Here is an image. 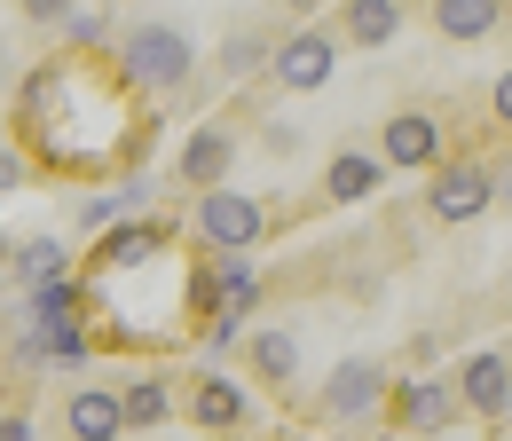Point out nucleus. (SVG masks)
<instances>
[{
	"mask_svg": "<svg viewBox=\"0 0 512 441\" xmlns=\"http://www.w3.org/2000/svg\"><path fill=\"white\" fill-rule=\"evenodd\" d=\"M190 71H197V48L174 24H127V32H119V79H127V87L174 95V87H190Z\"/></svg>",
	"mask_w": 512,
	"mask_h": 441,
	"instance_id": "f257e3e1",
	"label": "nucleus"
},
{
	"mask_svg": "<svg viewBox=\"0 0 512 441\" xmlns=\"http://www.w3.org/2000/svg\"><path fill=\"white\" fill-rule=\"evenodd\" d=\"M489 205H497V166H481V158H449L442 174L426 182V213L449 221V229L457 221H481Z\"/></svg>",
	"mask_w": 512,
	"mask_h": 441,
	"instance_id": "f03ea898",
	"label": "nucleus"
},
{
	"mask_svg": "<svg viewBox=\"0 0 512 441\" xmlns=\"http://www.w3.org/2000/svg\"><path fill=\"white\" fill-rule=\"evenodd\" d=\"M197 237L213 252H253L268 237V205L245 189H213V197H197Z\"/></svg>",
	"mask_w": 512,
	"mask_h": 441,
	"instance_id": "7ed1b4c3",
	"label": "nucleus"
},
{
	"mask_svg": "<svg viewBox=\"0 0 512 441\" xmlns=\"http://www.w3.org/2000/svg\"><path fill=\"white\" fill-rule=\"evenodd\" d=\"M379 402H394V386H386V363H371V355H347L323 378V418L331 426H363Z\"/></svg>",
	"mask_w": 512,
	"mask_h": 441,
	"instance_id": "20e7f679",
	"label": "nucleus"
},
{
	"mask_svg": "<svg viewBox=\"0 0 512 441\" xmlns=\"http://www.w3.org/2000/svg\"><path fill=\"white\" fill-rule=\"evenodd\" d=\"M457 410H465V394H457V378H442V371H418V378L394 386V418H402L410 434H449Z\"/></svg>",
	"mask_w": 512,
	"mask_h": 441,
	"instance_id": "39448f33",
	"label": "nucleus"
},
{
	"mask_svg": "<svg viewBox=\"0 0 512 441\" xmlns=\"http://www.w3.org/2000/svg\"><path fill=\"white\" fill-rule=\"evenodd\" d=\"M331 63H339V32L300 24V32H284V48H276V79H284L292 95H308V87L331 79Z\"/></svg>",
	"mask_w": 512,
	"mask_h": 441,
	"instance_id": "423d86ee",
	"label": "nucleus"
},
{
	"mask_svg": "<svg viewBox=\"0 0 512 441\" xmlns=\"http://www.w3.org/2000/svg\"><path fill=\"white\" fill-rule=\"evenodd\" d=\"M379 158L386 166H434L442 174V119L434 111H394V119L379 126Z\"/></svg>",
	"mask_w": 512,
	"mask_h": 441,
	"instance_id": "0eeeda50",
	"label": "nucleus"
},
{
	"mask_svg": "<svg viewBox=\"0 0 512 441\" xmlns=\"http://www.w3.org/2000/svg\"><path fill=\"white\" fill-rule=\"evenodd\" d=\"M64 434L71 441H119L134 434L127 426V386H79L64 402Z\"/></svg>",
	"mask_w": 512,
	"mask_h": 441,
	"instance_id": "6e6552de",
	"label": "nucleus"
},
{
	"mask_svg": "<svg viewBox=\"0 0 512 441\" xmlns=\"http://www.w3.org/2000/svg\"><path fill=\"white\" fill-rule=\"evenodd\" d=\"M229 166H237V134H229L221 119L197 126L190 142H182V158H174V174H182L190 189H205V197H213V189H229Z\"/></svg>",
	"mask_w": 512,
	"mask_h": 441,
	"instance_id": "1a4fd4ad",
	"label": "nucleus"
},
{
	"mask_svg": "<svg viewBox=\"0 0 512 441\" xmlns=\"http://www.w3.org/2000/svg\"><path fill=\"white\" fill-rule=\"evenodd\" d=\"M457 394H465L473 418H497L512 402V363L505 355H465V363H457Z\"/></svg>",
	"mask_w": 512,
	"mask_h": 441,
	"instance_id": "9d476101",
	"label": "nucleus"
},
{
	"mask_svg": "<svg viewBox=\"0 0 512 441\" xmlns=\"http://www.w3.org/2000/svg\"><path fill=\"white\" fill-rule=\"evenodd\" d=\"M190 418L205 426V434H229V426H245V386H237L229 371L190 378Z\"/></svg>",
	"mask_w": 512,
	"mask_h": 441,
	"instance_id": "9b49d317",
	"label": "nucleus"
},
{
	"mask_svg": "<svg viewBox=\"0 0 512 441\" xmlns=\"http://www.w3.org/2000/svg\"><path fill=\"white\" fill-rule=\"evenodd\" d=\"M8 284H16V292L71 284L64 276V245H56V237H16V245H8Z\"/></svg>",
	"mask_w": 512,
	"mask_h": 441,
	"instance_id": "f8f14e48",
	"label": "nucleus"
},
{
	"mask_svg": "<svg viewBox=\"0 0 512 441\" xmlns=\"http://www.w3.org/2000/svg\"><path fill=\"white\" fill-rule=\"evenodd\" d=\"M166 418H174V378L166 371H134L127 378V426L134 434H158Z\"/></svg>",
	"mask_w": 512,
	"mask_h": 441,
	"instance_id": "ddd939ff",
	"label": "nucleus"
},
{
	"mask_svg": "<svg viewBox=\"0 0 512 441\" xmlns=\"http://www.w3.org/2000/svg\"><path fill=\"white\" fill-rule=\"evenodd\" d=\"M386 174V158H363V150H339L331 166H323V197H339V205H355V197H371Z\"/></svg>",
	"mask_w": 512,
	"mask_h": 441,
	"instance_id": "4468645a",
	"label": "nucleus"
},
{
	"mask_svg": "<svg viewBox=\"0 0 512 441\" xmlns=\"http://www.w3.org/2000/svg\"><path fill=\"white\" fill-rule=\"evenodd\" d=\"M276 48H284V40H268L260 24L229 32V40H221V79H253V71H276Z\"/></svg>",
	"mask_w": 512,
	"mask_h": 441,
	"instance_id": "2eb2a0df",
	"label": "nucleus"
},
{
	"mask_svg": "<svg viewBox=\"0 0 512 441\" xmlns=\"http://www.w3.org/2000/svg\"><path fill=\"white\" fill-rule=\"evenodd\" d=\"M347 48H386L394 32H402V8L394 0H347Z\"/></svg>",
	"mask_w": 512,
	"mask_h": 441,
	"instance_id": "dca6fc26",
	"label": "nucleus"
},
{
	"mask_svg": "<svg viewBox=\"0 0 512 441\" xmlns=\"http://www.w3.org/2000/svg\"><path fill=\"white\" fill-rule=\"evenodd\" d=\"M434 32L442 40H489L497 32V0H434Z\"/></svg>",
	"mask_w": 512,
	"mask_h": 441,
	"instance_id": "f3484780",
	"label": "nucleus"
},
{
	"mask_svg": "<svg viewBox=\"0 0 512 441\" xmlns=\"http://www.w3.org/2000/svg\"><path fill=\"white\" fill-rule=\"evenodd\" d=\"M253 363H260V378H292L300 371V339H292V331H260Z\"/></svg>",
	"mask_w": 512,
	"mask_h": 441,
	"instance_id": "a211bd4d",
	"label": "nucleus"
},
{
	"mask_svg": "<svg viewBox=\"0 0 512 441\" xmlns=\"http://www.w3.org/2000/svg\"><path fill=\"white\" fill-rule=\"evenodd\" d=\"M158 237H166V229H150V221H134V229H119V237L103 245V260H95V268H134L142 252H158Z\"/></svg>",
	"mask_w": 512,
	"mask_h": 441,
	"instance_id": "6ab92c4d",
	"label": "nucleus"
},
{
	"mask_svg": "<svg viewBox=\"0 0 512 441\" xmlns=\"http://www.w3.org/2000/svg\"><path fill=\"white\" fill-rule=\"evenodd\" d=\"M253 292H260L253 260H237V252H221V308H229V315H245V308H253Z\"/></svg>",
	"mask_w": 512,
	"mask_h": 441,
	"instance_id": "aec40b11",
	"label": "nucleus"
},
{
	"mask_svg": "<svg viewBox=\"0 0 512 441\" xmlns=\"http://www.w3.org/2000/svg\"><path fill=\"white\" fill-rule=\"evenodd\" d=\"M127 197H79V229H111Z\"/></svg>",
	"mask_w": 512,
	"mask_h": 441,
	"instance_id": "412c9836",
	"label": "nucleus"
},
{
	"mask_svg": "<svg viewBox=\"0 0 512 441\" xmlns=\"http://www.w3.org/2000/svg\"><path fill=\"white\" fill-rule=\"evenodd\" d=\"M489 111H497V126H512V63L497 71V87H489Z\"/></svg>",
	"mask_w": 512,
	"mask_h": 441,
	"instance_id": "4be33fe9",
	"label": "nucleus"
},
{
	"mask_svg": "<svg viewBox=\"0 0 512 441\" xmlns=\"http://www.w3.org/2000/svg\"><path fill=\"white\" fill-rule=\"evenodd\" d=\"M103 32H111V16H103V8H95V16H71V40H103Z\"/></svg>",
	"mask_w": 512,
	"mask_h": 441,
	"instance_id": "5701e85b",
	"label": "nucleus"
},
{
	"mask_svg": "<svg viewBox=\"0 0 512 441\" xmlns=\"http://www.w3.org/2000/svg\"><path fill=\"white\" fill-rule=\"evenodd\" d=\"M0 441H40V434H32V418H24V410H8V418H0Z\"/></svg>",
	"mask_w": 512,
	"mask_h": 441,
	"instance_id": "b1692460",
	"label": "nucleus"
},
{
	"mask_svg": "<svg viewBox=\"0 0 512 441\" xmlns=\"http://www.w3.org/2000/svg\"><path fill=\"white\" fill-rule=\"evenodd\" d=\"M497 205H512V158L497 166Z\"/></svg>",
	"mask_w": 512,
	"mask_h": 441,
	"instance_id": "393cba45",
	"label": "nucleus"
}]
</instances>
